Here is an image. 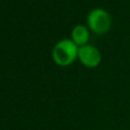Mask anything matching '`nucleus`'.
Returning a JSON list of instances; mask_svg holds the SVG:
<instances>
[{"instance_id":"nucleus-1","label":"nucleus","mask_w":130,"mask_h":130,"mask_svg":"<svg viewBox=\"0 0 130 130\" xmlns=\"http://www.w3.org/2000/svg\"><path fill=\"white\" fill-rule=\"evenodd\" d=\"M78 45L73 40L64 39L55 45L53 49V58L58 65H69L78 56Z\"/></svg>"},{"instance_id":"nucleus-2","label":"nucleus","mask_w":130,"mask_h":130,"mask_svg":"<svg viewBox=\"0 0 130 130\" xmlns=\"http://www.w3.org/2000/svg\"><path fill=\"white\" fill-rule=\"evenodd\" d=\"M87 23L95 33L103 34L111 27L110 14L102 8H95L88 14Z\"/></svg>"},{"instance_id":"nucleus-3","label":"nucleus","mask_w":130,"mask_h":130,"mask_svg":"<svg viewBox=\"0 0 130 130\" xmlns=\"http://www.w3.org/2000/svg\"><path fill=\"white\" fill-rule=\"evenodd\" d=\"M78 57L82 62V64H85L86 66H89V67L97 66L101 63V59H102L99 50L96 47L90 45L81 46L78 49Z\"/></svg>"},{"instance_id":"nucleus-4","label":"nucleus","mask_w":130,"mask_h":130,"mask_svg":"<svg viewBox=\"0 0 130 130\" xmlns=\"http://www.w3.org/2000/svg\"><path fill=\"white\" fill-rule=\"evenodd\" d=\"M89 39V32L85 25H76L72 30V40L74 41L75 45L85 46Z\"/></svg>"}]
</instances>
